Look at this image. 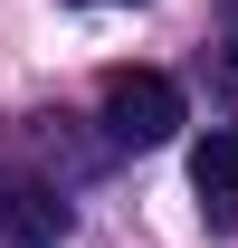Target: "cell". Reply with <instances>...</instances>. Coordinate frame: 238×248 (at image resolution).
<instances>
[{
    "label": "cell",
    "mask_w": 238,
    "mask_h": 248,
    "mask_svg": "<svg viewBox=\"0 0 238 248\" xmlns=\"http://www.w3.org/2000/svg\"><path fill=\"white\" fill-rule=\"evenodd\" d=\"M191 191H200L209 229H238V124H209L191 153Z\"/></svg>",
    "instance_id": "2"
},
{
    "label": "cell",
    "mask_w": 238,
    "mask_h": 248,
    "mask_svg": "<svg viewBox=\"0 0 238 248\" xmlns=\"http://www.w3.org/2000/svg\"><path fill=\"white\" fill-rule=\"evenodd\" d=\"M76 10H134V0H76Z\"/></svg>",
    "instance_id": "4"
},
{
    "label": "cell",
    "mask_w": 238,
    "mask_h": 248,
    "mask_svg": "<svg viewBox=\"0 0 238 248\" xmlns=\"http://www.w3.org/2000/svg\"><path fill=\"white\" fill-rule=\"evenodd\" d=\"M0 239H10V248H58L67 239V201L48 182H10V191H0Z\"/></svg>",
    "instance_id": "3"
},
{
    "label": "cell",
    "mask_w": 238,
    "mask_h": 248,
    "mask_svg": "<svg viewBox=\"0 0 238 248\" xmlns=\"http://www.w3.org/2000/svg\"><path fill=\"white\" fill-rule=\"evenodd\" d=\"M95 115H105V134H115V143L152 153V143H172V134H181V86L162 77V67H105Z\"/></svg>",
    "instance_id": "1"
}]
</instances>
